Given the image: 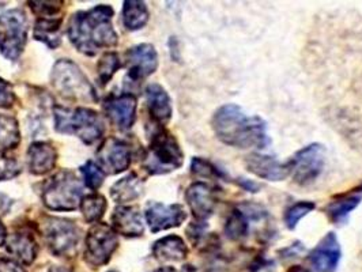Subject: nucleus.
Segmentation results:
<instances>
[{"label": "nucleus", "instance_id": "1", "mask_svg": "<svg viewBox=\"0 0 362 272\" xmlns=\"http://www.w3.org/2000/svg\"><path fill=\"white\" fill-rule=\"evenodd\" d=\"M211 126L223 145L235 148H264L270 143L267 126L259 116H247L235 104L217 109Z\"/></svg>", "mask_w": 362, "mask_h": 272}, {"label": "nucleus", "instance_id": "2", "mask_svg": "<svg viewBox=\"0 0 362 272\" xmlns=\"http://www.w3.org/2000/svg\"><path fill=\"white\" fill-rule=\"evenodd\" d=\"M113 10L100 4L88 11L75 13L69 23V38L81 54L94 56L104 48L116 47L117 33L112 25Z\"/></svg>", "mask_w": 362, "mask_h": 272}, {"label": "nucleus", "instance_id": "3", "mask_svg": "<svg viewBox=\"0 0 362 272\" xmlns=\"http://www.w3.org/2000/svg\"><path fill=\"white\" fill-rule=\"evenodd\" d=\"M54 128L60 134L75 135L83 143L91 145L104 134V123L100 114L89 108H54Z\"/></svg>", "mask_w": 362, "mask_h": 272}, {"label": "nucleus", "instance_id": "4", "mask_svg": "<svg viewBox=\"0 0 362 272\" xmlns=\"http://www.w3.org/2000/svg\"><path fill=\"white\" fill-rule=\"evenodd\" d=\"M184 154L176 138L166 129L153 132L148 150L144 158V167L150 175H166L182 166Z\"/></svg>", "mask_w": 362, "mask_h": 272}, {"label": "nucleus", "instance_id": "5", "mask_svg": "<svg viewBox=\"0 0 362 272\" xmlns=\"http://www.w3.org/2000/svg\"><path fill=\"white\" fill-rule=\"evenodd\" d=\"M51 82L56 93L74 101H97L95 90L86 75L69 59H62L54 63Z\"/></svg>", "mask_w": 362, "mask_h": 272}, {"label": "nucleus", "instance_id": "6", "mask_svg": "<svg viewBox=\"0 0 362 272\" xmlns=\"http://www.w3.org/2000/svg\"><path fill=\"white\" fill-rule=\"evenodd\" d=\"M83 185L71 170H62L44 185L42 203L52 211H74L82 200Z\"/></svg>", "mask_w": 362, "mask_h": 272}, {"label": "nucleus", "instance_id": "7", "mask_svg": "<svg viewBox=\"0 0 362 272\" xmlns=\"http://www.w3.org/2000/svg\"><path fill=\"white\" fill-rule=\"evenodd\" d=\"M29 25L19 8L0 14V52L8 60H18L28 41Z\"/></svg>", "mask_w": 362, "mask_h": 272}, {"label": "nucleus", "instance_id": "8", "mask_svg": "<svg viewBox=\"0 0 362 272\" xmlns=\"http://www.w3.org/2000/svg\"><path fill=\"white\" fill-rule=\"evenodd\" d=\"M41 233L49 251L57 257H71L79 242L78 226L63 218L47 217L41 223Z\"/></svg>", "mask_w": 362, "mask_h": 272}, {"label": "nucleus", "instance_id": "9", "mask_svg": "<svg viewBox=\"0 0 362 272\" xmlns=\"http://www.w3.org/2000/svg\"><path fill=\"white\" fill-rule=\"evenodd\" d=\"M326 154V147L320 143H312L297 151L288 161L294 182L307 187L316 182L325 170Z\"/></svg>", "mask_w": 362, "mask_h": 272}, {"label": "nucleus", "instance_id": "10", "mask_svg": "<svg viewBox=\"0 0 362 272\" xmlns=\"http://www.w3.org/2000/svg\"><path fill=\"white\" fill-rule=\"evenodd\" d=\"M85 260L93 267L108 264L113 252L117 249L119 240L116 232L107 223H97L86 236Z\"/></svg>", "mask_w": 362, "mask_h": 272}, {"label": "nucleus", "instance_id": "11", "mask_svg": "<svg viewBox=\"0 0 362 272\" xmlns=\"http://www.w3.org/2000/svg\"><path fill=\"white\" fill-rule=\"evenodd\" d=\"M146 220L151 233H160L173 227H179L187 219V213L181 204H163L150 201L146 207Z\"/></svg>", "mask_w": 362, "mask_h": 272}, {"label": "nucleus", "instance_id": "12", "mask_svg": "<svg viewBox=\"0 0 362 272\" xmlns=\"http://www.w3.org/2000/svg\"><path fill=\"white\" fill-rule=\"evenodd\" d=\"M97 162L104 173H122L127 170L131 163L129 147L117 138H108L97 150Z\"/></svg>", "mask_w": 362, "mask_h": 272}, {"label": "nucleus", "instance_id": "13", "mask_svg": "<svg viewBox=\"0 0 362 272\" xmlns=\"http://www.w3.org/2000/svg\"><path fill=\"white\" fill-rule=\"evenodd\" d=\"M128 76L132 81H142L158 67V54L151 44H141L132 47L126 52Z\"/></svg>", "mask_w": 362, "mask_h": 272}, {"label": "nucleus", "instance_id": "14", "mask_svg": "<svg viewBox=\"0 0 362 272\" xmlns=\"http://www.w3.org/2000/svg\"><path fill=\"white\" fill-rule=\"evenodd\" d=\"M104 110L115 127L127 131L136 119V98L129 93L110 95L104 102Z\"/></svg>", "mask_w": 362, "mask_h": 272}, {"label": "nucleus", "instance_id": "15", "mask_svg": "<svg viewBox=\"0 0 362 272\" xmlns=\"http://www.w3.org/2000/svg\"><path fill=\"white\" fill-rule=\"evenodd\" d=\"M341 244L335 233L329 232L309 254V261L317 272H335L341 261Z\"/></svg>", "mask_w": 362, "mask_h": 272}, {"label": "nucleus", "instance_id": "16", "mask_svg": "<svg viewBox=\"0 0 362 272\" xmlns=\"http://www.w3.org/2000/svg\"><path fill=\"white\" fill-rule=\"evenodd\" d=\"M185 200L198 222H204L211 217L217 206L216 191L206 182H194L189 185L185 192Z\"/></svg>", "mask_w": 362, "mask_h": 272}, {"label": "nucleus", "instance_id": "17", "mask_svg": "<svg viewBox=\"0 0 362 272\" xmlns=\"http://www.w3.org/2000/svg\"><path fill=\"white\" fill-rule=\"evenodd\" d=\"M245 167L256 177L267 182H282L290 176L288 162L278 161L272 155L254 153L245 158Z\"/></svg>", "mask_w": 362, "mask_h": 272}, {"label": "nucleus", "instance_id": "18", "mask_svg": "<svg viewBox=\"0 0 362 272\" xmlns=\"http://www.w3.org/2000/svg\"><path fill=\"white\" fill-rule=\"evenodd\" d=\"M113 230L126 237H139L144 235L145 226L141 211L132 206L117 207L112 214Z\"/></svg>", "mask_w": 362, "mask_h": 272}, {"label": "nucleus", "instance_id": "19", "mask_svg": "<svg viewBox=\"0 0 362 272\" xmlns=\"http://www.w3.org/2000/svg\"><path fill=\"white\" fill-rule=\"evenodd\" d=\"M146 101L150 116L158 124H165L170 120L173 108L169 94L158 83H151L146 88Z\"/></svg>", "mask_w": 362, "mask_h": 272}, {"label": "nucleus", "instance_id": "20", "mask_svg": "<svg viewBox=\"0 0 362 272\" xmlns=\"http://www.w3.org/2000/svg\"><path fill=\"white\" fill-rule=\"evenodd\" d=\"M6 248L7 252L14 257L18 263L25 266H30L36 260L38 254V245H37L35 237L29 232H17L6 240Z\"/></svg>", "mask_w": 362, "mask_h": 272}, {"label": "nucleus", "instance_id": "21", "mask_svg": "<svg viewBox=\"0 0 362 272\" xmlns=\"http://www.w3.org/2000/svg\"><path fill=\"white\" fill-rule=\"evenodd\" d=\"M57 153L54 146L47 142H35L28 148V166L30 173L44 176L49 173L56 165Z\"/></svg>", "mask_w": 362, "mask_h": 272}, {"label": "nucleus", "instance_id": "22", "mask_svg": "<svg viewBox=\"0 0 362 272\" xmlns=\"http://www.w3.org/2000/svg\"><path fill=\"white\" fill-rule=\"evenodd\" d=\"M153 254L161 261H182L188 254V248L181 237L166 236L154 242Z\"/></svg>", "mask_w": 362, "mask_h": 272}, {"label": "nucleus", "instance_id": "23", "mask_svg": "<svg viewBox=\"0 0 362 272\" xmlns=\"http://www.w3.org/2000/svg\"><path fill=\"white\" fill-rule=\"evenodd\" d=\"M144 192V182L135 175L131 173L124 179L113 184L110 188V196L116 203H128L138 199Z\"/></svg>", "mask_w": 362, "mask_h": 272}, {"label": "nucleus", "instance_id": "24", "mask_svg": "<svg viewBox=\"0 0 362 272\" xmlns=\"http://www.w3.org/2000/svg\"><path fill=\"white\" fill-rule=\"evenodd\" d=\"M62 18H38L35 25V38L54 49L60 45Z\"/></svg>", "mask_w": 362, "mask_h": 272}, {"label": "nucleus", "instance_id": "25", "mask_svg": "<svg viewBox=\"0 0 362 272\" xmlns=\"http://www.w3.org/2000/svg\"><path fill=\"white\" fill-rule=\"evenodd\" d=\"M148 20V10L145 1L128 0L123 7V22L128 30H139Z\"/></svg>", "mask_w": 362, "mask_h": 272}, {"label": "nucleus", "instance_id": "26", "mask_svg": "<svg viewBox=\"0 0 362 272\" xmlns=\"http://www.w3.org/2000/svg\"><path fill=\"white\" fill-rule=\"evenodd\" d=\"M21 142L18 122L6 114H0V151L13 150Z\"/></svg>", "mask_w": 362, "mask_h": 272}, {"label": "nucleus", "instance_id": "27", "mask_svg": "<svg viewBox=\"0 0 362 272\" xmlns=\"http://www.w3.org/2000/svg\"><path fill=\"white\" fill-rule=\"evenodd\" d=\"M360 201H361L360 195L346 196L342 199L334 200L327 207V215L334 223H344L347 217L350 215V213L357 208Z\"/></svg>", "mask_w": 362, "mask_h": 272}, {"label": "nucleus", "instance_id": "28", "mask_svg": "<svg viewBox=\"0 0 362 272\" xmlns=\"http://www.w3.org/2000/svg\"><path fill=\"white\" fill-rule=\"evenodd\" d=\"M79 206H81L83 218L89 223L98 222L101 218L104 217V213L107 211V207H108L107 199L98 194H93L82 198Z\"/></svg>", "mask_w": 362, "mask_h": 272}, {"label": "nucleus", "instance_id": "29", "mask_svg": "<svg viewBox=\"0 0 362 272\" xmlns=\"http://www.w3.org/2000/svg\"><path fill=\"white\" fill-rule=\"evenodd\" d=\"M248 229H250V223H248L247 215L238 208L232 210V213L226 219V225H225V235L228 236V238H230L233 241L241 240L243 237L247 236Z\"/></svg>", "mask_w": 362, "mask_h": 272}, {"label": "nucleus", "instance_id": "30", "mask_svg": "<svg viewBox=\"0 0 362 272\" xmlns=\"http://www.w3.org/2000/svg\"><path fill=\"white\" fill-rule=\"evenodd\" d=\"M120 67H122V63H120L119 54L116 52H107L104 54L97 64V73H98V79L101 85H107Z\"/></svg>", "mask_w": 362, "mask_h": 272}, {"label": "nucleus", "instance_id": "31", "mask_svg": "<svg viewBox=\"0 0 362 272\" xmlns=\"http://www.w3.org/2000/svg\"><path fill=\"white\" fill-rule=\"evenodd\" d=\"M315 203L313 201H307V200H303V201H298L296 204H293L291 207L288 208L286 214H285V223L286 226L289 227L290 230L296 229L298 222L303 219V218L307 217L309 213H312L315 210Z\"/></svg>", "mask_w": 362, "mask_h": 272}, {"label": "nucleus", "instance_id": "32", "mask_svg": "<svg viewBox=\"0 0 362 272\" xmlns=\"http://www.w3.org/2000/svg\"><path fill=\"white\" fill-rule=\"evenodd\" d=\"M81 173L83 176L85 185L90 189H98L105 179V173L103 172V169L93 161H88L85 165H82Z\"/></svg>", "mask_w": 362, "mask_h": 272}, {"label": "nucleus", "instance_id": "33", "mask_svg": "<svg viewBox=\"0 0 362 272\" xmlns=\"http://www.w3.org/2000/svg\"><path fill=\"white\" fill-rule=\"evenodd\" d=\"M22 172L18 161L6 154H0V182L11 180Z\"/></svg>", "mask_w": 362, "mask_h": 272}, {"label": "nucleus", "instance_id": "34", "mask_svg": "<svg viewBox=\"0 0 362 272\" xmlns=\"http://www.w3.org/2000/svg\"><path fill=\"white\" fill-rule=\"evenodd\" d=\"M191 170L198 177H206V179H219L222 177V173L217 167L209 161L203 158H194L191 163Z\"/></svg>", "mask_w": 362, "mask_h": 272}, {"label": "nucleus", "instance_id": "35", "mask_svg": "<svg viewBox=\"0 0 362 272\" xmlns=\"http://www.w3.org/2000/svg\"><path fill=\"white\" fill-rule=\"evenodd\" d=\"M29 6L40 18H54L62 10L63 1H30Z\"/></svg>", "mask_w": 362, "mask_h": 272}, {"label": "nucleus", "instance_id": "36", "mask_svg": "<svg viewBox=\"0 0 362 272\" xmlns=\"http://www.w3.org/2000/svg\"><path fill=\"white\" fill-rule=\"evenodd\" d=\"M16 102V93L13 85L0 78V108H11Z\"/></svg>", "mask_w": 362, "mask_h": 272}, {"label": "nucleus", "instance_id": "37", "mask_svg": "<svg viewBox=\"0 0 362 272\" xmlns=\"http://www.w3.org/2000/svg\"><path fill=\"white\" fill-rule=\"evenodd\" d=\"M0 272H26L17 260L0 256Z\"/></svg>", "mask_w": 362, "mask_h": 272}, {"label": "nucleus", "instance_id": "38", "mask_svg": "<svg viewBox=\"0 0 362 272\" xmlns=\"http://www.w3.org/2000/svg\"><path fill=\"white\" fill-rule=\"evenodd\" d=\"M10 207H11V200L8 199L7 196H4V195L0 194V214H1V215L7 214V211L10 210Z\"/></svg>", "mask_w": 362, "mask_h": 272}, {"label": "nucleus", "instance_id": "39", "mask_svg": "<svg viewBox=\"0 0 362 272\" xmlns=\"http://www.w3.org/2000/svg\"><path fill=\"white\" fill-rule=\"evenodd\" d=\"M6 240H7V232H6L4 225L0 222V247L6 244Z\"/></svg>", "mask_w": 362, "mask_h": 272}, {"label": "nucleus", "instance_id": "40", "mask_svg": "<svg viewBox=\"0 0 362 272\" xmlns=\"http://www.w3.org/2000/svg\"><path fill=\"white\" fill-rule=\"evenodd\" d=\"M243 185L250 191V192H256L257 185L255 182H243Z\"/></svg>", "mask_w": 362, "mask_h": 272}, {"label": "nucleus", "instance_id": "41", "mask_svg": "<svg viewBox=\"0 0 362 272\" xmlns=\"http://www.w3.org/2000/svg\"><path fill=\"white\" fill-rule=\"evenodd\" d=\"M48 272H71L70 270H67V268H63V267H52V268H49Z\"/></svg>", "mask_w": 362, "mask_h": 272}, {"label": "nucleus", "instance_id": "42", "mask_svg": "<svg viewBox=\"0 0 362 272\" xmlns=\"http://www.w3.org/2000/svg\"><path fill=\"white\" fill-rule=\"evenodd\" d=\"M289 272H312L310 270H308V268H304V267H293L291 270H290Z\"/></svg>", "mask_w": 362, "mask_h": 272}, {"label": "nucleus", "instance_id": "43", "mask_svg": "<svg viewBox=\"0 0 362 272\" xmlns=\"http://www.w3.org/2000/svg\"><path fill=\"white\" fill-rule=\"evenodd\" d=\"M153 272H177L173 267H163V268H158V270H156V271Z\"/></svg>", "mask_w": 362, "mask_h": 272}, {"label": "nucleus", "instance_id": "44", "mask_svg": "<svg viewBox=\"0 0 362 272\" xmlns=\"http://www.w3.org/2000/svg\"><path fill=\"white\" fill-rule=\"evenodd\" d=\"M358 191H362V185L360 187V188H358Z\"/></svg>", "mask_w": 362, "mask_h": 272}]
</instances>
